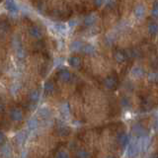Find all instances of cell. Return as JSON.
Masks as SVG:
<instances>
[{
    "label": "cell",
    "instance_id": "1",
    "mask_svg": "<svg viewBox=\"0 0 158 158\" xmlns=\"http://www.w3.org/2000/svg\"><path fill=\"white\" fill-rule=\"evenodd\" d=\"M10 118L14 122H21L24 118V114L23 111L19 109V108H13L10 111Z\"/></svg>",
    "mask_w": 158,
    "mask_h": 158
},
{
    "label": "cell",
    "instance_id": "2",
    "mask_svg": "<svg viewBox=\"0 0 158 158\" xmlns=\"http://www.w3.org/2000/svg\"><path fill=\"white\" fill-rule=\"evenodd\" d=\"M139 144L138 142H131L128 145V155L130 157H134L137 155V153L139 151Z\"/></svg>",
    "mask_w": 158,
    "mask_h": 158
},
{
    "label": "cell",
    "instance_id": "3",
    "mask_svg": "<svg viewBox=\"0 0 158 158\" xmlns=\"http://www.w3.org/2000/svg\"><path fill=\"white\" fill-rule=\"evenodd\" d=\"M29 35L34 39H41L43 37V32L38 26H31L29 28Z\"/></svg>",
    "mask_w": 158,
    "mask_h": 158
},
{
    "label": "cell",
    "instance_id": "4",
    "mask_svg": "<svg viewBox=\"0 0 158 158\" xmlns=\"http://www.w3.org/2000/svg\"><path fill=\"white\" fill-rule=\"evenodd\" d=\"M57 76H58L59 80H62V82H69L71 79V74L68 70H60Z\"/></svg>",
    "mask_w": 158,
    "mask_h": 158
},
{
    "label": "cell",
    "instance_id": "5",
    "mask_svg": "<svg viewBox=\"0 0 158 158\" xmlns=\"http://www.w3.org/2000/svg\"><path fill=\"white\" fill-rule=\"evenodd\" d=\"M104 85L106 86L108 89H114L117 87V79L114 77H107L104 81Z\"/></svg>",
    "mask_w": 158,
    "mask_h": 158
},
{
    "label": "cell",
    "instance_id": "6",
    "mask_svg": "<svg viewBox=\"0 0 158 158\" xmlns=\"http://www.w3.org/2000/svg\"><path fill=\"white\" fill-rule=\"evenodd\" d=\"M68 63L72 67H79L81 65V58L78 56H71L68 58Z\"/></svg>",
    "mask_w": 158,
    "mask_h": 158
},
{
    "label": "cell",
    "instance_id": "7",
    "mask_svg": "<svg viewBox=\"0 0 158 158\" xmlns=\"http://www.w3.org/2000/svg\"><path fill=\"white\" fill-rule=\"evenodd\" d=\"M55 84H53L52 81H46L45 83V86H44V90H45V93L46 94H52V93L55 91Z\"/></svg>",
    "mask_w": 158,
    "mask_h": 158
},
{
    "label": "cell",
    "instance_id": "8",
    "mask_svg": "<svg viewBox=\"0 0 158 158\" xmlns=\"http://www.w3.org/2000/svg\"><path fill=\"white\" fill-rule=\"evenodd\" d=\"M40 99V92L38 90H33L29 95V100L32 104H36Z\"/></svg>",
    "mask_w": 158,
    "mask_h": 158
},
{
    "label": "cell",
    "instance_id": "9",
    "mask_svg": "<svg viewBox=\"0 0 158 158\" xmlns=\"http://www.w3.org/2000/svg\"><path fill=\"white\" fill-rule=\"evenodd\" d=\"M27 127H28V128L30 131H34V130H36L38 127H39V121L37 120V118H31V120H29L28 121V123H27Z\"/></svg>",
    "mask_w": 158,
    "mask_h": 158
},
{
    "label": "cell",
    "instance_id": "10",
    "mask_svg": "<svg viewBox=\"0 0 158 158\" xmlns=\"http://www.w3.org/2000/svg\"><path fill=\"white\" fill-rule=\"evenodd\" d=\"M138 144H139V149L141 150H146L149 145V138L146 137V136H143L141 141H139Z\"/></svg>",
    "mask_w": 158,
    "mask_h": 158
},
{
    "label": "cell",
    "instance_id": "11",
    "mask_svg": "<svg viewBox=\"0 0 158 158\" xmlns=\"http://www.w3.org/2000/svg\"><path fill=\"white\" fill-rule=\"evenodd\" d=\"M5 6H6V8L12 13H15V12L18 11V6L14 1H6Z\"/></svg>",
    "mask_w": 158,
    "mask_h": 158
},
{
    "label": "cell",
    "instance_id": "12",
    "mask_svg": "<svg viewBox=\"0 0 158 158\" xmlns=\"http://www.w3.org/2000/svg\"><path fill=\"white\" fill-rule=\"evenodd\" d=\"M118 142H120V144L122 146L125 147V146H127L128 143V137L125 134H122L121 135H118Z\"/></svg>",
    "mask_w": 158,
    "mask_h": 158
},
{
    "label": "cell",
    "instance_id": "13",
    "mask_svg": "<svg viewBox=\"0 0 158 158\" xmlns=\"http://www.w3.org/2000/svg\"><path fill=\"white\" fill-rule=\"evenodd\" d=\"M9 30V23L6 21H0V34H5Z\"/></svg>",
    "mask_w": 158,
    "mask_h": 158
},
{
    "label": "cell",
    "instance_id": "14",
    "mask_svg": "<svg viewBox=\"0 0 158 158\" xmlns=\"http://www.w3.org/2000/svg\"><path fill=\"white\" fill-rule=\"evenodd\" d=\"M96 20H97V18L95 15H89L85 18V20H84V23L87 25V26H91V25H93L95 22H96Z\"/></svg>",
    "mask_w": 158,
    "mask_h": 158
},
{
    "label": "cell",
    "instance_id": "15",
    "mask_svg": "<svg viewBox=\"0 0 158 158\" xmlns=\"http://www.w3.org/2000/svg\"><path fill=\"white\" fill-rule=\"evenodd\" d=\"M145 13V9L143 8L142 6H137L136 8L134 9V15L137 17V18H141Z\"/></svg>",
    "mask_w": 158,
    "mask_h": 158
},
{
    "label": "cell",
    "instance_id": "16",
    "mask_svg": "<svg viewBox=\"0 0 158 158\" xmlns=\"http://www.w3.org/2000/svg\"><path fill=\"white\" fill-rule=\"evenodd\" d=\"M15 138H16V141L18 142V144H22L25 141V139H26V134H25L24 131H21L18 134H16Z\"/></svg>",
    "mask_w": 158,
    "mask_h": 158
},
{
    "label": "cell",
    "instance_id": "17",
    "mask_svg": "<svg viewBox=\"0 0 158 158\" xmlns=\"http://www.w3.org/2000/svg\"><path fill=\"white\" fill-rule=\"evenodd\" d=\"M148 32L152 35H156L158 33V25L156 23H150L148 25Z\"/></svg>",
    "mask_w": 158,
    "mask_h": 158
},
{
    "label": "cell",
    "instance_id": "18",
    "mask_svg": "<svg viewBox=\"0 0 158 158\" xmlns=\"http://www.w3.org/2000/svg\"><path fill=\"white\" fill-rule=\"evenodd\" d=\"M49 115H51V112H49V109H46V108H42V109H40L39 111V116L41 118H48Z\"/></svg>",
    "mask_w": 158,
    "mask_h": 158
},
{
    "label": "cell",
    "instance_id": "19",
    "mask_svg": "<svg viewBox=\"0 0 158 158\" xmlns=\"http://www.w3.org/2000/svg\"><path fill=\"white\" fill-rule=\"evenodd\" d=\"M90 154H89L86 150H78L76 153V158H89Z\"/></svg>",
    "mask_w": 158,
    "mask_h": 158
},
{
    "label": "cell",
    "instance_id": "20",
    "mask_svg": "<svg viewBox=\"0 0 158 158\" xmlns=\"http://www.w3.org/2000/svg\"><path fill=\"white\" fill-rule=\"evenodd\" d=\"M83 49L82 48V43L79 41H75L71 44V49L72 51H79V49Z\"/></svg>",
    "mask_w": 158,
    "mask_h": 158
},
{
    "label": "cell",
    "instance_id": "21",
    "mask_svg": "<svg viewBox=\"0 0 158 158\" xmlns=\"http://www.w3.org/2000/svg\"><path fill=\"white\" fill-rule=\"evenodd\" d=\"M69 128H68L67 127H65V125H60V127L58 128V134L60 135H67L68 134H69Z\"/></svg>",
    "mask_w": 158,
    "mask_h": 158
},
{
    "label": "cell",
    "instance_id": "22",
    "mask_svg": "<svg viewBox=\"0 0 158 158\" xmlns=\"http://www.w3.org/2000/svg\"><path fill=\"white\" fill-rule=\"evenodd\" d=\"M1 152L5 157H10V155H11V149H10V147L8 145H3Z\"/></svg>",
    "mask_w": 158,
    "mask_h": 158
},
{
    "label": "cell",
    "instance_id": "23",
    "mask_svg": "<svg viewBox=\"0 0 158 158\" xmlns=\"http://www.w3.org/2000/svg\"><path fill=\"white\" fill-rule=\"evenodd\" d=\"M132 75H134V77H141L143 75V70L139 67H134V69H132Z\"/></svg>",
    "mask_w": 158,
    "mask_h": 158
},
{
    "label": "cell",
    "instance_id": "24",
    "mask_svg": "<svg viewBox=\"0 0 158 158\" xmlns=\"http://www.w3.org/2000/svg\"><path fill=\"white\" fill-rule=\"evenodd\" d=\"M115 57H116L117 62H125V58H127V56H125V53L121 52H117L116 55H115Z\"/></svg>",
    "mask_w": 158,
    "mask_h": 158
},
{
    "label": "cell",
    "instance_id": "25",
    "mask_svg": "<svg viewBox=\"0 0 158 158\" xmlns=\"http://www.w3.org/2000/svg\"><path fill=\"white\" fill-rule=\"evenodd\" d=\"M134 131L137 135H144V128L141 127V125H135L134 128Z\"/></svg>",
    "mask_w": 158,
    "mask_h": 158
},
{
    "label": "cell",
    "instance_id": "26",
    "mask_svg": "<svg viewBox=\"0 0 158 158\" xmlns=\"http://www.w3.org/2000/svg\"><path fill=\"white\" fill-rule=\"evenodd\" d=\"M55 29L58 33H64L66 31V27L63 24H56L55 25Z\"/></svg>",
    "mask_w": 158,
    "mask_h": 158
},
{
    "label": "cell",
    "instance_id": "27",
    "mask_svg": "<svg viewBox=\"0 0 158 158\" xmlns=\"http://www.w3.org/2000/svg\"><path fill=\"white\" fill-rule=\"evenodd\" d=\"M83 52H85V53H93L95 52V49L93 48L92 46H90V45H88V46H83Z\"/></svg>",
    "mask_w": 158,
    "mask_h": 158
},
{
    "label": "cell",
    "instance_id": "28",
    "mask_svg": "<svg viewBox=\"0 0 158 158\" xmlns=\"http://www.w3.org/2000/svg\"><path fill=\"white\" fill-rule=\"evenodd\" d=\"M151 15L153 17H158V2H155L153 5V8L151 10Z\"/></svg>",
    "mask_w": 158,
    "mask_h": 158
},
{
    "label": "cell",
    "instance_id": "29",
    "mask_svg": "<svg viewBox=\"0 0 158 158\" xmlns=\"http://www.w3.org/2000/svg\"><path fill=\"white\" fill-rule=\"evenodd\" d=\"M56 158H69V155H68V153L66 151H64V150H60V151L57 152Z\"/></svg>",
    "mask_w": 158,
    "mask_h": 158
},
{
    "label": "cell",
    "instance_id": "30",
    "mask_svg": "<svg viewBox=\"0 0 158 158\" xmlns=\"http://www.w3.org/2000/svg\"><path fill=\"white\" fill-rule=\"evenodd\" d=\"M5 142V135L3 134L2 131H0V145Z\"/></svg>",
    "mask_w": 158,
    "mask_h": 158
},
{
    "label": "cell",
    "instance_id": "31",
    "mask_svg": "<svg viewBox=\"0 0 158 158\" xmlns=\"http://www.w3.org/2000/svg\"><path fill=\"white\" fill-rule=\"evenodd\" d=\"M150 78V80H153V81H155V80H158V73H154V74H151L149 76Z\"/></svg>",
    "mask_w": 158,
    "mask_h": 158
},
{
    "label": "cell",
    "instance_id": "32",
    "mask_svg": "<svg viewBox=\"0 0 158 158\" xmlns=\"http://www.w3.org/2000/svg\"><path fill=\"white\" fill-rule=\"evenodd\" d=\"M5 112V105L0 102V114H3Z\"/></svg>",
    "mask_w": 158,
    "mask_h": 158
},
{
    "label": "cell",
    "instance_id": "33",
    "mask_svg": "<svg viewBox=\"0 0 158 158\" xmlns=\"http://www.w3.org/2000/svg\"><path fill=\"white\" fill-rule=\"evenodd\" d=\"M153 158H158V155H155V156H154Z\"/></svg>",
    "mask_w": 158,
    "mask_h": 158
},
{
    "label": "cell",
    "instance_id": "34",
    "mask_svg": "<svg viewBox=\"0 0 158 158\" xmlns=\"http://www.w3.org/2000/svg\"><path fill=\"white\" fill-rule=\"evenodd\" d=\"M107 158H115V157H112V156H109V157H107Z\"/></svg>",
    "mask_w": 158,
    "mask_h": 158
},
{
    "label": "cell",
    "instance_id": "35",
    "mask_svg": "<svg viewBox=\"0 0 158 158\" xmlns=\"http://www.w3.org/2000/svg\"><path fill=\"white\" fill-rule=\"evenodd\" d=\"M157 128H158V120H157Z\"/></svg>",
    "mask_w": 158,
    "mask_h": 158
}]
</instances>
